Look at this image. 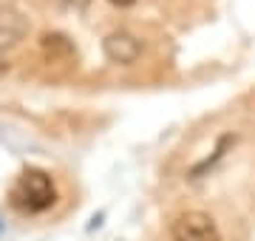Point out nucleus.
I'll return each mask as SVG.
<instances>
[{
	"label": "nucleus",
	"instance_id": "423d86ee",
	"mask_svg": "<svg viewBox=\"0 0 255 241\" xmlns=\"http://www.w3.org/2000/svg\"><path fill=\"white\" fill-rule=\"evenodd\" d=\"M0 230H3V222H0Z\"/></svg>",
	"mask_w": 255,
	"mask_h": 241
},
{
	"label": "nucleus",
	"instance_id": "7ed1b4c3",
	"mask_svg": "<svg viewBox=\"0 0 255 241\" xmlns=\"http://www.w3.org/2000/svg\"><path fill=\"white\" fill-rule=\"evenodd\" d=\"M102 48H105L111 63H119V65L136 63L139 54H142V43L130 31H111L108 37L102 40Z\"/></svg>",
	"mask_w": 255,
	"mask_h": 241
},
{
	"label": "nucleus",
	"instance_id": "f257e3e1",
	"mask_svg": "<svg viewBox=\"0 0 255 241\" xmlns=\"http://www.w3.org/2000/svg\"><path fill=\"white\" fill-rule=\"evenodd\" d=\"M57 202L54 179L40 167H26L9 187V204L20 216H40Z\"/></svg>",
	"mask_w": 255,
	"mask_h": 241
},
{
	"label": "nucleus",
	"instance_id": "20e7f679",
	"mask_svg": "<svg viewBox=\"0 0 255 241\" xmlns=\"http://www.w3.org/2000/svg\"><path fill=\"white\" fill-rule=\"evenodd\" d=\"M108 3H114V6H119V9H128V6H133L136 0H108Z\"/></svg>",
	"mask_w": 255,
	"mask_h": 241
},
{
	"label": "nucleus",
	"instance_id": "f03ea898",
	"mask_svg": "<svg viewBox=\"0 0 255 241\" xmlns=\"http://www.w3.org/2000/svg\"><path fill=\"white\" fill-rule=\"evenodd\" d=\"M173 241H224L216 222L207 213L190 210L173 222Z\"/></svg>",
	"mask_w": 255,
	"mask_h": 241
},
{
	"label": "nucleus",
	"instance_id": "39448f33",
	"mask_svg": "<svg viewBox=\"0 0 255 241\" xmlns=\"http://www.w3.org/2000/svg\"><path fill=\"white\" fill-rule=\"evenodd\" d=\"M68 6H74V9H85L88 6V0H65Z\"/></svg>",
	"mask_w": 255,
	"mask_h": 241
}]
</instances>
